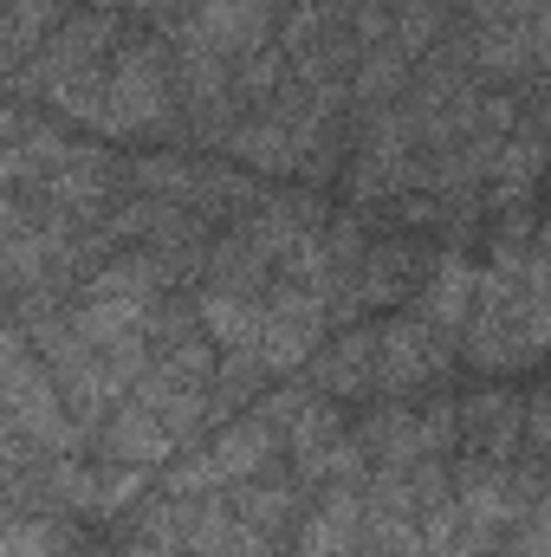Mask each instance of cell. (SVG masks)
<instances>
[{"label": "cell", "mask_w": 551, "mask_h": 557, "mask_svg": "<svg viewBox=\"0 0 551 557\" xmlns=\"http://www.w3.org/2000/svg\"><path fill=\"white\" fill-rule=\"evenodd\" d=\"M26 124H33V117H26V111H20V104H0V149H7V143L20 137V131H26Z\"/></svg>", "instance_id": "12"}, {"label": "cell", "mask_w": 551, "mask_h": 557, "mask_svg": "<svg viewBox=\"0 0 551 557\" xmlns=\"http://www.w3.org/2000/svg\"><path fill=\"white\" fill-rule=\"evenodd\" d=\"M454 363H461V344L448 331H434L428 318H415L409 305L377 311V403L441 389Z\"/></svg>", "instance_id": "6"}, {"label": "cell", "mask_w": 551, "mask_h": 557, "mask_svg": "<svg viewBox=\"0 0 551 557\" xmlns=\"http://www.w3.org/2000/svg\"><path fill=\"white\" fill-rule=\"evenodd\" d=\"M208 383H215V344L195 324L188 292H175L162 305L149 363L137 370V383L118 396V409L105 416V428L91 434V460L162 473L169 460H182L208 434Z\"/></svg>", "instance_id": "1"}, {"label": "cell", "mask_w": 551, "mask_h": 557, "mask_svg": "<svg viewBox=\"0 0 551 557\" xmlns=\"http://www.w3.org/2000/svg\"><path fill=\"white\" fill-rule=\"evenodd\" d=\"M357 519H364V480H331L305 493L285 557H357Z\"/></svg>", "instance_id": "9"}, {"label": "cell", "mask_w": 551, "mask_h": 557, "mask_svg": "<svg viewBox=\"0 0 551 557\" xmlns=\"http://www.w3.org/2000/svg\"><path fill=\"white\" fill-rule=\"evenodd\" d=\"M0 318H7V311H0Z\"/></svg>", "instance_id": "13"}, {"label": "cell", "mask_w": 551, "mask_h": 557, "mask_svg": "<svg viewBox=\"0 0 551 557\" xmlns=\"http://www.w3.org/2000/svg\"><path fill=\"white\" fill-rule=\"evenodd\" d=\"M279 454H285V441H279L273 421L260 416V409H241L234 421L208 428L182 460H169V467L156 473V493H162V499H201V493L241 486V480L279 467Z\"/></svg>", "instance_id": "5"}, {"label": "cell", "mask_w": 551, "mask_h": 557, "mask_svg": "<svg viewBox=\"0 0 551 557\" xmlns=\"http://www.w3.org/2000/svg\"><path fill=\"white\" fill-rule=\"evenodd\" d=\"M124 33H131V20H124L118 7H105V0L78 7V13L59 20V26L39 39V52L13 72V91H20V98H39V104H52V111H65L72 124H85L91 85H98V72H105V59L118 52Z\"/></svg>", "instance_id": "3"}, {"label": "cell", "mask_w": 551, "mask_h": 557, "mask_svg": "<svg viewBox=\"0 0 551 557\" xmlns=\"http://www.w3.org/2000/svg\"><path fill=\"white\" fill-rule=\"evenodd\" d=\"M85 131L143 143V149H182V104H175V72H169L162 33L131 26L118 39V52L105 59L98 85H91Z\"/></svg>", "instance_id": "2"}, {"label": "cell", "mask_w": 551, "mask_h": 557, "mask_svg": "<svg viewBox=\"0 0 551 557\" xmlns=\"http://www.w3.org/2000/svg\"><path fill=\"white\" fill-rule=\"evenodd\" d=\"M0 428L39 454H91V434L65 416L46 363L33 357L13 318H0Z\"/></svg>", "instance_id": "4"}, {"label": "cell", "mask_w": 551, "mask_h": 557, "mask_svg": "<svg viewBox=\"0 0 551 557\" xmlns=\"http://www.w3.org/2000/svg\"><path fill=\"white\" fill-rule=\"evenodd\" d=\"M0 557H78V525L52 512L0 506Z\"/></svg>", "instance_id": "10"}, {"label": "cell", "mask_w": 551, "mask_h": 557, "mask_svg": "<svg viewBox=\"0 0 551 557\" xmlns=\"http://www.w3.org/2000/svg\"><path fill=\"white\" fill-rule=\"evenodd\" d=\"M273 20H279V0H188L162 39L175 52H195V59H215V65H241L254 59L260 46H273Z\"/></svg>", "instance_id": "7"}, {"label": "cell", "mask_w": 551, "mask_h": 557, "mask_svg": "<svg viewBox=\"0 0 551 557\" xmlns=\"http://www.w3.org/2000/svg\"><path fill=\"white\" fill-rule=\"evenodd\" d=\"M325 403H338V409H370L377 403V318H357V324H344V331H331L325 344H318V357L298 370Z\"/></svg>", "instance_id": "8"}, {"label": "cell", "mask_w": 551, "mask_h": 557, "mask_svg": "<svg viewBox=\"0 0 551 557\" xmlns=\"http://www.w3.org/2000/svg\"><path fill=\"white\" fill-rule=\"evenodd\" d=\"M546 545H551L546 539V493H539V499L506 525V539L493 545V557H546Z\"/></svg>", "instance_id": "11"}]
</instances>
